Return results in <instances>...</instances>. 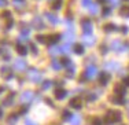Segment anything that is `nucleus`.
<instances>
[{
  "mask_svg": "<svg viewBox=\"0 0 129 125\" xmlns=\"http://www.w3.org/2000/svg\"><path fill=\"white\" fill-rule=\"evenodd\" d=\"M119 29H121V32L122 33H124V35H128V32H129V28H128V26H121V28H119Z\"/></svg>",
  "mask_w": 129,
  "mask_h": 125,
  "instance_id": "e433bc0d",
  "label": "nucleus"
},
{
  "mask_svg": "<svg viewBox=\"0 0 129 125\" xmlns=\"http://www.w3.org/2000/svg\"><path fill=\"white\" fill-rule=\"evenodd\" d=\"M6 4V0H0V7H2V6H4Z\"/></svg>",
  "mask_w": 129,
  "mask_h": 125,
  "instance_id": "49530a36",
  "label": "nucleus"
},
{
  "mask_svg": "<svg viewBox=\"0 0 129 125\" xmlns=\"http://www.w3.org/2000/svg\"><path fill=\"white\" fill-rule=\"evenodd\" d=\"M109 81H110V74H107V73H100L99 74V83L102 85H106Z\"/></svg>",
  "mask_w": 129,
  "mask_h": 125,
  "instance_id": "ddd939ff",
  "label": "nucleus"
},
{
  "mask_svg": "<svg viewBox=\"0 0 129 125\" xmlns=\"http://www.w3.org/2000/svg\"><path fill=\"white\" fill-rule=\"evenodd\" d=\"M25 125H36V124L33 122L32 120H26V121H25Z\"/></svg>",
  "mask_w": 129,
  "mask_h": 125,
  "instance_id": "a18cd8bd",
  "label": "nucleus"
},
{
  "mask_svg": "<svg viewBox=\"0 0 129 125\" xmlns=\"http://www.w3.org/2000/svg\"><path fill=\"white\" fill-rule=\"evenodd\" d=\"M17 51H18V54H21V55H26L27 54V48L25 47V45H22V43H18L17 44Z\"/></svg>",
  "mask_w": 129,
  "mask_h": 125,
  "instance_id": "a211bd4d",
  "label": "nucleus"
},
{
  "mask_svg": "<svg viewBox=\"0 0 129 125\" xmlns=\"http://www.w3.org/2000/svg\"><path fill=\"white\" fill-rule=\"evenodd\" d=\"M66 95H67V92L64 89H62V88H58V89L55 91V98H56V99H59V100L64 99Z\"/></svg>",
  "mask_w": 129,
  "mask_h": 125,
  "instance_id": "4468645a",
  "label": "nucleus"
},
{
  "mask_svg": "<svg viewBox=\"0 0 129 125\" xmlns=\"http://www.w3.org/2000/svg\"><path fill=\"white\" fill-rule=\"evenodd\" d=\"M2 76L4 78H7V80H11V78H13V74L10 73V69H8L7 66H4V68L2 69Z\"/></svg>",
  "mask_w": 129,
  "mask_h": 125,
  "instance_id": "dca6fc26",
  "label": "nucleus"
},
{
  "mask_svg": "<svg viewBox=\"0 0 129 125\" xmlns=\"http://www.w3.org/2000/svg\"><path fill=\"white\" fill-rule=\"evenodd\" d=\"M27 78H29L30 81H33V83H40V80H41V73H40L37 69H29Z\"/></svg>",
  "mask_w": 129,
  "mask_h": 125,
  "instance_id": "f03ea898",
  "label": "nucleus"
},
{
  "mask_svg": "<svg viewBox=\"0 0 129 125\" xmlns=\"http://www.w3.org/2000/svg\"><path fill=\"white\" fill-rule=\"evenodd\" d=\"M89 13L92 15H96V14H99V7H98V4H93V3H91L89 4Z\"/></svg>",
  "mask_w": 129,
  "mask_h": 125,
  "instance_id": "5701e85b",
  "label": "nucleus"
},
{
  "mask_svg": "<svg viewBox=\"0 0 129 125\" xmlns=\"http://www.w3.org/2000/svg\"><path fill=\"white\" fill-rule=\"evenodd\" d=\"M62 3H63V0H55V2L52 3V8H54L55 11L60 10V8H62Z\"/></svg>",
  "mask_w": 129,
  "mask_h": 125,
  "instance_id": "b1692460",
  "label": "nucleus"
},
{
  "mask_svg": "<svg viewBox=\"0 0 129 125\" xmlns=\"http://www.w3.org/2000/svg\"><path fill=\"white\" fill-rule=\"evenodd\" d=\"M14 6L15 7H23V6H25V2H23V0H14Z\"/></svg>",
  "mask_w": 129,
  "mask_h": 125,
  "instance_id": "473e14b6",
  "label": "nucleus"
},
{
  "mask_svg": "<svg viewBox=\"0 0 129 125\" xmlns=\"http://www.w3.org/2000/svg\"><path fill=\"white\" fill-rule=\"evenodd\" d=\"M93 125H102V121H100V118H95V120H93Z\"/></svg>",
  "mask_w": 129,
  "mask_h": 125,
  "instance_id": "37998d69",
  "label": "nucleus"
},
{
  "mask_svg": "<svg viewBox=\"0 0 129 125\" xmlns=\"http://www.w3.org/2000/svg\"><path fill=\"white\" fill-rule=\"evenodd\" d=\"M125 84H126L128 87H129V77H126V78H125Z\"/></svg>",
  "mask_w": 129,
  "mask_h": 125,
  "instance_id": "de8ad7c7",
  "label": "nucleus"
},
{
  "mask_svg": "<svg viewBox=\"0 0 129 125\" xmlns=\"http://www.w3.org/2000/svg\"><path fill=\"white\" fill-rule=\"evenodd\" d=\"M60 63H62V66H64V68H67V69H74V66H73L72 60H70L69 58H63V59L60 60Z\"/></svg>",
  "mask_w": 129,
  "mask_h": 125,
  "instance_id": "6ab92c4d",
  "label": "nucleus"
},
{
  "mask_svg": "<svg viewBox=\"0 0 129 125\" xmlns=\"http://www.w3.org/2000/svg\"><path fill=\"white\" fill-rule=\"evenodd\" d=\"M63 39L66 40V43H72L76 39L74 30H73V29H67L66 32H64V35H63Z\"/></svg>",
  "mask_w": 129,
  "mask_h": 125,
  "instance_id": "423d86ee",
  "label": "nucleus"
},
{
  "mask_svg": "<svg viewBox=\"0 0 129 125\" xmlns=\"http://www.w3.org/2000/svg\"><path fill=\"white\" fill-rule=\"evenodd\" d=\"M85 78H88V80H92V78H95V76L98 74V70H96V66L95 65H88L87 69H85Z\"/></svg>",
  "mask_w": 129,
  "mask_h": 125,
  "instance_id": "7ed1b4c3",
  "label": "nucleus"
},
{
  "mask_svg": "<svg viewBox=\"0 0 129 125\" xmlns=\"http://www.w3.org/2000/svg\"><path fill=\"white\" fill-rule=\"evenodd\" d=\"M104 68L106 69H109V70H118L121 66H119V63L118 62H114V60H111V62H107V63H104Z\"/></svg>",
  "mask_w": 129,
  "mask_h": 125,
  "instance_id": "f8f14e48",
  "label": "nucleus"
},
{
  "mask_svg": "<svg viewBox=\"0 0 129 125\" xmlns=\"http://www.w3.org/2000/svg\"><path fill=\"white\" fill-rule=\"evenodd\" d=\"M110 14H111V10H110L109 7H104L103 8V15H104V17H107V15H110Z\"/></svg>",
  "mask_w": 129,
  "mask_h": 125,
  "instance_id": "f704fd0d",
  "label": "nucleus"
},
{
  "mask_svg": "<svg viewBox=\"0 0 129 125\" xmlns=\"http://www.w3.org/2000/svg\"><path fill=\"white\" fill-rule=\"evenodd\" d=\"M70 124L72 125H80L81 124V117H80L78 114H73L72 117H70Z\"/></svg>",
  "mask_w": 129,
  "mask_h": 125,
  "instance_id": "2eb2a0df",
  "label": "nucleus"
},
{
  "mask_svg": "<svg viewBox=\"0 0 129 125\" xmlns=\"http://www.w3.org/2000/svg\"><path fill=\"white\" fill-rule=\"evenodd\" d=\"M30 36V30L29 29H22L21 32V39H27Z\"/></svg>",
  "mask_w": 129,
  "mask_h": 125,
  "instance_id": "c756f323",
  "label": "nucleus"
},
{
  "mask_svg": "<svg viewBox=\"0 0 129 125\" xmlns=\"http://www.w3.org/2000/svg\"><path fill=\"white\" fill-rule=\"evenodd\" d=\"M18 120V114H11L10 118H8V122H15Z\"/></svg>",
  "mask_w": 129,
  "mask_h": 125,
  "instance_id": "72a5a7b5",
  "label": "nucleus"
},
{
  "mask_svg": "<svg viewBox=\"0 0 129 125\" xmlns=\"http://www.w3.org/2000/svg\"><path fill=\"white\" fill-rule=\"evenodd\" d=\"M52 85V83L50 80H45V81H43V85H41V88L43 89H50V87Z\"/></svg>",
  "mask_w": 129,
  "mask_h": 125,
  "instance_id": "2f4dec72",
  "label": "nucleus"
},
{
  "mask_svg": "<svg viewBox=\"0 0 129 125\" xmlns=\"http://www.w3.org/2000/svg\"><path fill=\"white\" fill-rule=\"evenodd\" d=\"M119 14H121V17H124V18H129V6L128 7H121Z\"/></svg>",
  "mask_w": 129,
  "mask_h": 125,
  "instance_id": "a878e982",
  "label": "nucleus"
},
{
  "mask_svg": "<svg viewBox=\"0 0 129 125\" xmlns=\"http://www.w3.org/2000/svg\"><path fill=\"white\" fill-rule=\"evenodd\" d=\"M33 95H35V93H33L32 91H25V92L21 95L19 99H21V102H29V100L33 99Z\"/></svg>",
  "mask_w": 129,
  "mask_h": 125,
  "instance_id": "9d476101",
  "label": "nucleus"
},
{
  "mask_svg": "<svg viewBox=\"0 0 129 125\" xmlns=\"http://www.w3.org/2000/svg\"><path fill=\"white\" fill-rule=\"evenodd\" d=\"M110 100H111L113 103H115V105H122V103L125 102L122 95H117V96H111L110 98Z\"/></svg>",
  "mask_w": 129,
  "mask_h": 125,
  "instance_id": "f3484780",
  "label": "nucleus"
},
{
  "mask_svg": "<svg viewBox=\"0 0 129 125\" xmlns=\"http://www.w3.org/2000/svg\"><path fill=\"white\" fill-rule=\"evenodd\" d=\"M14 25V22H13V19H11V18H10V19H8V23H7V25H6V29H10L11 28V26H13Z\"/></svg>",
  "mask_w": 129,
  "mask_h": 125,
  "instance_id": "79ce46f5",
  "label": "nucleus"
},
{
  "mask_svg": "<svg viewBox=\"0 0 129 125\" xmlns=\"http://www.w3.org/2000/svg\"><path fill=\"white\" fill-rule=\"evenodd\" d=\"M44 17L47 18V21L51 23V25H56V23H59V19H58V18L55 17V15H52L51 13H45V14H44Z\"/></svg>",
  "mask_w": 129,
  "mask_h": 125,
  "instance_id": "9b49d317",
  "label": "nucleus"
},
{
  "mask_svg": "<svg viewBox=\"0 0 129 125\" xmlns=\"http://www.w3.org/2000/svg\"><path fill=\"white\" fill-rule=\"evenodd\" d=\"M74 52L78 54V55L84 54V45H82V44H76L74 45Z\"/></svg>",
  "mask_w": 129,
  "mask_h": 125,
  "instance_id": "bb28decb",
  "label": "nucleus"
},
{
  "mask_svg": "<svg viewBox=\"0 0 129 125\" xmlns=\"http://www.w3.org/2000/svg\"><path fill=\"white\" fill-rule=\"evenodd\" d=\"M82 41L87 45H93L95 41H96V39H95V36H92V33L91 35H82Z\"/></svg>",
  "mask_w": 129,
  "mask_h": 125,
  "instance_id": "0eeeda50",
  "label": "nucleus"
},
{
  "mask_svg": "<svg viewBox=\"0 0 129 125\" xmlns=\"http://www.w3.org/2000/svg\"><path fill=\"white\" fill-rule=\"evenodd\" d=\"M33 25H35L37 29H43V28H44V23H43V19H41V18H39V17H36L35 19H33Z\"/></svg>",
  "mask_w": 129,
  "mask_h": 125,
  "instance_id": "412c9836",
  "label": "nucleus"
},
{
  "mask_svg": "<svg viewBox=\"0 0 129 125\" xmlns=\"http://www.w3.org/2000/svg\"><path fill=\"white\" fill-rule=\"evenodd\" d=\"M2 17H3V18H7V17L10 18V17H11V13H10V11H3V13H2Z\"/></svg>",
  "mask_w": 129,
  "mask_h": 125,
  "instance_id": "a19ab883",
  "label": "nucleus"
},
{
  "mask_svg": "<svg viewBox=\"0 0 129 125\" xmlns=\"http://www.w3.org/2000/svg\"><path fill=\"white\" fill-rule=\"evenodd\" d=\"M29 48L33 51V54H37V48H36V45L33 43H29Z\"/></svg>",
  "mask_w": 129,
  "mask_h": 125,
  "instance_id": "c9c22d12",
  "label": "nucleus"
},
{
  "mask_svg": "<svg viewBox=\"0 0 129 125\" xmlns=\"http://www.w3.org/2000/svg\"><path fill=\"white\" fill-rule=\"evenodd\" d=\"M2 117H3V109L0 107V118H2Z\"/></svg>",
  "mask_w": 129,
  "mask_h": 125,
  "instance_id": "8fccbe9b",
  "label": "nucleus"
},
{
  "mask_svg": "<svg viewBox=\"0 0 129 125\" xmlns=\"http://www.w3.org/2000/svg\"><path fill=\"white\" fill-rule=\"evenodd\" d=\"M56 54H62V52H60V47H52V48H50V55H56Z\"/></svg>",
  "mask_w": 129,
  "mask_h": 125,
  "instance_id": "cd10ccee",
  "label": "nucleus"
},
{
  "mask_svg": "<svg viewBox=\"0 0 129 125\" xmlns=\"http://www.w3.org/2000/svg\"><path fill=\"white\" fill-rule=\"evenodd\" d=\"M51 66H52V69H54V70H59L60 68H62V63L58 62V60H52Z\"/></svg>",
  "mask_w": 129,
  "mask_h": 125,
  "instance_id": "c85d7f7f",
  "label": "nucleus"
},
{
  "mask_svg": "<svg viewBox=\"0 0 129 125\" xmlns=\"http://www.w3.org/2000/svg\"><path fill=\"white\" fill-rule=\"evenodd\" d=\"M121 117H122L121 111H118V110H110V111H107V114H106V122L107 124L118 122V121H121Z\"/></svg>",
  "mask_w": 129,
  "mask_h": 125,
  "instance_id": "f257e3e1",
  "label": "nucleus"
},
{
  "mask_svg": "<svg viewBox=\"0 0 129 125\" xmlns=\"http://www.w3.org/2000/svg\"><path fill=\"white\" fill-rule=\"evenodd\" d=\"M128 47L129 45L122 44V41H119V40H114L111 43V50L115 51V52H122V51H125Z\"/></svg>",
  "mask_w": 129,
  "mask_h": 125,
  "instance_id": "20e7f679",
  "label": "nucleus"
},
{
  "mask_svg": "<svg viewBox=\"0 0 129 125\" xmlns=\"http://www.w3.org/2000/svg\"><path fill=\"white\" fill-rule=\"evenodd\" d=\"M110 3H111L113 7H117V6H119V0H109Z\"/></svg>",
  "mask_w": 129,
  "mask_h": 125,
  "instance_id": "ea45409f",
  "label": "nucleus"
},
{
  "mask_svg": "<svg viewBox=\"0 0 129 125\" xmlns=\"http://www.w3.org/2000/svg\"><path fill=\"white\" fill-rule=\"evenodd\" d=\"M63 117H64V120H70V117H72V114H70L69 111H63Z\"/></svg>",
  "mask_w": 129,
  "mask_h": 125,
  "instance_id": "58836bf2",
  "label": "nucleus"
},
{
  "mask_svg": "<svg viewBox=\"0 0 129 125\" xmlns=\"http://www.w3.org/2000/svg\"><path fill=\"white\" fill-rule=\"evenodd\" d=\"M47 37H48V36H43V35H37V37H36V40H37L39 43H43V44H44V43H47Z\"/></svg>",
  "mask_w": 129,
  "mask_h": 125,
  "instance_id": "7c9ffc66",
  "label": "nucleus"
},
{
  "mask_svg": "<svg viewBox=\"0 0 129 125\" xmlns=\"http://www.w3.org/2000/svg\"><path fill=\"white\" fill-rule=\"evenodd\" d=\"M70 106L74 109H81L82 107V99L81 98H73L72 100H70Z\"/></svg>",
  "mask_w": 129,
  "mask_h": 125,
  "instance_id": "1a4fd4ad",
  "label": "nucleus"
},
{
  "mask_svg": "<svg viewBox=\"0 0 129 125\" xmlns=\"http://www.w3.org/2000/svg\"><path fill=\"white\" fill-rule=\"evenodd\" d=\"M60 37H62L60 35H52V36H48V37H47V43L55 44L56 41H59V40H60Z\"/></svg>",
  "mask_w": 129,
  "mask_h": 125,
  "instance_id": "aec40b11",
  "label": "nucleus"
},
{
  "mask_svg": "<svg viewBox=\"0 0 129 125\" xmlns=\"http://www.w3.org/2000/svg\"><path fill=\"white\" fill-rule=\"evenodd\" d=\"M100 51H102V54H107V48H106V45H102V47H100Z\"/></svg>",
  "mask_w": 129,
  "mask_h": 125,
  "instance_id": "c03bdc74",
  "label": "nucleus"
},
{
  "mask_svg": "<svg viewBox=\"0 0 129 125\" xmlns=\"http://www.w3.org/2000/svg\"><path fill=\"white\" fill-rule=\"evenodd\" d=\"M81 4L84 6V7H89V4H91V0H81Z\"/></svg>",
  "mask_w": 129,
  "mask_h": 125,
  "instance_id": "4c0bfd02",
  "label": "nucleus"
},
{
  "mask_svg": "<svg viewBox=\"0 0 129 125\" xmlns=\"http://www.w3.org/2000/svg\"><path fill=\"white\" fill-rule=\"evenodd\" d=\"M104 32H114V30H117V29H118V28H117V25H115V23H106V25H104Z\"/></svg>",
  "mask_w": 129,
  "mask_h": 125,
  "instance_id": "4be33fe9",
  "label": "nucleus"
},
{
  "mask_svg": "<svg viewBox=\"0 0 129 125\" xmlns=\"http://www.w3.org/2000/svg\"><path fill=\"white\" fill-rule=\"evenodd\" d=\"M14 68H15V70H18V72H22V70L26 69V62L23 59H17L14 63Z\"/></svg>",
  "mask_w": 129,
  "mask_h": 125,
  "instance_id": "6e6552de",
  "label": "nucleus"
},
{
  "mask_svg": "<svg viewBox=\"0 0 129 125\" xmlns=\"http://www.w3.org/2000/svg\"><path fill=\"white\" fill-rule=\"evenodd\" d=\"M47 103H48V105H51V107H52V106H54V103H52L50 99H47Z\"/></svg>",
  "mask_w": 129,
  "mask_h": 125,
  "instance_id": "09e8293b",
  "label": "nucleus"
},
{
  "mask_svg": "<svg viewBox=\"0 0 129 125\" xmlns=\"http://www.w3.org/2000/svg\"><path fill=\"white\" fill-rule=\"evenodd\" d=\"M114 92L117 93V95H124L125 93V87L124 85H117V87L114 88Z\"/></svg>",
  "mask_w": 129,
  "mask_h": 125,
  "instance_id": "393cba45",
  "label": "nucleus"
},
{
  "mask_svg": "<svg viewBox=\"0 0 129 125\" xmlns=\"http://www.w3.org/2000/svg\"><path fill=\"white\" fill-rule=\"evenodd\" d=\"M81 28H82L84 35H91L92 33V22L85 18V19H82V22H81Z\"/></svg>",
  "mask_w": 129,
  "mask_h": 125,
  "instance_id": "39448f33",
  "label": "nucleus"
}]
</instances>
